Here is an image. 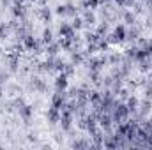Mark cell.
<instances>
[{
	"label": "cell",
	"instance_id": "2",
	"mask_svg": "<svg viewBox=\"0 0 152 150\" xmlns=\"http://www.w3.org/2000/svg\"><path fill=\"white\" fill-rule=\"evenodd\" d=\"M46 118H48V122H51V124L60 122V110L55 108V106H51V108L48 110V113H46Z\"/></svg>",
	"mask_w": 152,
	"mask_h": 150
},
{
	"label": "cell",
	"instance_id": "20",
	"mask_svg": "<svg viewBox=\"0 0 152 150\" xmlns=\"http://www.w3.org/2000/svg\"><path fill=\"white\" fill-rule=\"evenodd\" d=\"M16 2H18V4H21V2H23V0H16Z\"/></svg>",
	"mask_w": 152,
	"mask_h": 150
},
{
	"label": "cell",
	"instance_id": "6",
	"mask_svg": "<svg viewBox=\"0 0 152 150\" xmlns=\"http://www.w3.org/2000/svg\"><path fill=\"white\" fill-rule=\"evenodd\" d=\"M18 111H20V115H21V118L23 120H30V117H32V106H23V104H20V108H18Z\"/></svg>",
	"mask_w": 152,
	"mask_h": 150
},
{
	"label": "cell",
	"instance_id": "8",
	"mask_svg": "<svg viewBox=\"0 0 152 150\" xmlns=\"http://www.w3.org/2000/svg\"><path fill=\"white\" fill-rule=\"evenodd\" d=\"M134 20H136V18H134V14H133V12H129V11H126V14H124V21H126L127 25H133V23H134Z\"/></svg>",
	"mask_w": 152,
	"mask_h": 150
},
{
	"label": "cell",
	"instance_id": "5",
	"mask_svg": "<svg viewBox=\"0 0 152 150\" xmlns=\"http://www.w3.org/2000/svg\"><path fill=\"white\" fill-rule=\"evenodd\" d=\"M112 41H115V42H122L124 39H126V28H124V25H118L117 28H115L113 36H112Z\"/></svg>",
	"mask_w": 152,
	"mask_h": 150
},
{
	"label": "cell",
	"instance_id": "16",
	"mask_svg": "<svg viewBox=\"0 0 152 150\" xmlns=\"http://www.w3.org/2000/svg\"><path fill=\"white\" fill-rule=\"evenodd\" d=\"M12 14H14V16H21V9H20V7H14Z\"/></svg>",
	"mask_w": 152,
	"mask_h": 150
},
{
	"label": "cell",
	"instance_id": "15",
	"mask_svg": "<svg viewBox=\"0 0 152 150\" xmlns=\"http://www.w3.org/2000/svg\"><path fill=\"white\" fill-rule=\"evenodd\" d=\"M42 18H44V20H48V21H50V18H51V12H50V11H48V9H42Z\"/></svg>",
	"mask_w": 152,
	"mask_h": 150
},
{
	"label": "cell",
	"instance_id": "19",
	"mask_svg": "<svg viewBox=\"0 0 152 150\" xmlns=\"http://www.w3.org/2000/svg\"><path fill=\"white\" fill-rule=\"evenodd\" d=\"M0 95H2V85H0Z\"/></svg>",
	"mask_w": 152,
	"mask_h": 150
},
{
	"label": "cell",
	"instance_id": "11",
	"mask_svg": "<svg viewBox=\"0 0 152 150\" xmlns=\"http://www.w3.org/2000/svg\"><path fill=\"white\" fill-rule=\"evenodd\" d=\"M44 42H48V44H51V41H53V37H51V32L50 30H44Z\"/></svg>",
	"mask_w": 152,
	"mask_h": 150
},
{
	"label": "cell",
	"instance_id": "3",
	"mask_svg": "<svg viewBox=\"0 0 152 150\" xmlns=\"http://www.w3.org/2000/svg\"><path fill=\"white\" fill-rule=\"evenodd\" d=\"M55 88L58 90V92H64L66 88H67V74H58L57 76V79H55Z\"/></svg>",
	"mask_w": 152,
	"mask_h": 150
},
{
	"label": "cell",
	"instance_id": "17",
	"mask_svg": "<svg viewBox=\"0 0 152 150\" xmlns=\"http://www.w3.org/2000/svg\"><path fill=\"white\" fill-rule=\"evenodd\" d=\"M85 21H96V18H94L92 14H88V12H87V16H85Z\"/></svg>",
	"mask_w": 152,
	"mask_h": 150
},
{
	"label": "cell",
	"instance_id": "9",
	"mask_svg": "<svg viewBox=\"0 0 152 150\" xmlns=\"http://www.w3.org/2000/svg\"><path fill=\"white\" fill-rule=\"evenodd\" d=\"M110 124H112V117H110V115L101 117V125H103V127H108Z\"/></svg>",
	"mask_w": 152,
	"mask_h": 150
},
{
	"label": "cell",
	"instance_id": "1",
	"mask_svg": "<svg viewBox=\"0 0 152 150\" xmlns=\"http://www.w3.org/2000/svg\"><path fill=\"white\" fill-rule=\"evenodd\" d=\"M127 115H129V108L120 104V106H117V110L113 111V120L115 122H122V120L127 118Z\"/></svg>",
	"mask_w": 152,
	"mask_h": 150
},
{
	"label": "cell",
	"instance_id": "13",
	"mask_svg": "<svg viewBox=\"0 0 152 150\" xmlns=\"http://www.w3.org/2000/svg\"><path fill=\"white\" fill-rule=\"evenodd\" d=\"M87 5H88L90 9H96V7L99 5V0H87Z\"/></svg>",
	"mask_w": 152,
	"mask_h": 150
},
{
	"label": "cell",
	"instance_id": "7",
	"mask_svg": "<svg viewBox=\"0 0 152 150\" xmlns=\"http://www.w3.org/2000/svg\"><path fill=\"white\" fill-rule=\"evenodd\" d=\"M23 46H25L27 50H34V48L37 46V42H36V39L32 37V36H25V37H23Z\"/></svg>",
	"mask_w": 152,
	"mask_h": 150
},
{
	"label": "cell",
	"instance_id": "12",
	"mask_svg": "<svg viewBox=\"0 0 152 150\" xmlns=\"http://www.w3.org/2000/svg\"><path fill=\"white\" fill-rule=\"evenodd\" d=\"M57 50H58V46H57V44H51V46L48 48V53L53 57V55H57Z\"/></svg>",
	"mask_w": 152,
	"mask_h": 150
},
{
	"label": "cell",
	"instance_id": "10",
	"mask_svg": "<svg viewBox=\"0 0 152 150\" xmlns=\"http://www.w3.org/2000/svg\"><path fill=\"white\" fill-rule=\"evenodd\" d=\"M57 14H58V16H66V14H67V7H66V5H58V7H57Z\"/></svg>",
	"mask_w": 152,
	"mask_h": 150
},
{
	"label": "cell",
	"instance_id": "14",
	"mask_svg": "<svg viewBox=\"0 0 152 150\" xmlns=\"http://www.w3.org/2000/svg\"><path fill=\"white\" fill-rule=\"evenodd\" d=\"M81 23H83V21H81L80 18H75V21H73V28H81Z\"/></svg>",
	"mask_w": 152,
	"mask_h": 150
},
{
	"label": "cell",
	"instance_id": "4",
	"mask_svg": "<svg viewBox=\"0 0 152 150\" xmlns=\"http://www.w3.org/2000/svg\"><path fill=\"white\" fill-rule=\"evenodd\" d=\"M73 36H75V28H73V25L62 23V25H60V37L73 39Z\"/></svg>",
	"mask_w": 152,
	"mask_h": 150
},
{
	"label": "cell",
	"instance_id": "18",
	"mask_svg": "<svg viewBox=\"0 0 152 150\" xmlns=\"http://www.w3.org/2000/svg\"><path fill=\"white\" fill-rule=\"evenodd\" d=\"M113 2H117L118 5H124V0H113Z\"/></svg>",
	"mask_w": 152,
	"mask_h": 150
}]
</instances>
